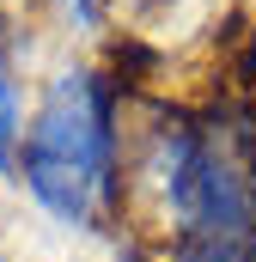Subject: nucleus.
<instances>
[{"instance_id":"f257e3e1","label":"nucleus","mask_w":256,"mask_h":262,"mask_svg":"<svg viewBox=\"0 0 256 262\" xmlns=\"http://www.w3.org/2000/svg\"><path fill=\"white\" fill-rule=\"evenodd\" d=\"M122 85L104 67H67L25 122L18 183L49 220L98 226V213L122 195Z\"/></svg>"},{"instance_id":"f03ea898","label":"nucleus","mask_w":256,"mask_h":262,"mask_svg":"<svg viewBox=\"0 0 256 262\" xmlns=\"http://www.w3.org/2000/svg\"><path fill=\"white\" fill-rule=\"evenodd\" d=\"M18 146H25V92L6 55V31H0V177L18 171Z\"/></svg>"}]
</instances>
